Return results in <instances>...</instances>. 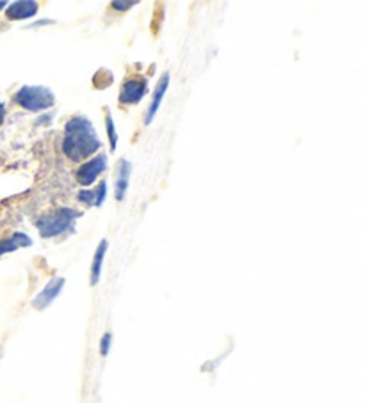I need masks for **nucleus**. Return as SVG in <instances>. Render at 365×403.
<instances>
[{"mask_svg":"<svg viewBox=\"0 0 365 403\" xmlns=\"http://www.w3.org/2000/svg\"><path fill=\"white\" fill-rule=\"evenodd\" d=\"M37 13V2L34 0H20V2H13L9 8L6 9V15L9 20H25L30 18Z\"/></svg>","mask_w":365,"mask_h":403,"instance_id":"8","label":"nucleus"},{"mask_svg":"<svg viewBox=\"0 0 365 403\" xmlns=\"http://www.w3.org/2000/svg\"><path fill=\"white\" fill-rule=\"evenodd\" d=\"M77 199H79V201H81V203H84V205L93 206V205H95V192H91V191H81V192H79Z\"/></svg>","mask_w":365,"mask_h":403,"instance_id":"15","label":"nucleus"},{"mask_svg":"<svg viewBox=\"0 0 365 403\" xmlns=\"http://www.w3.org/2000/svg\"><path fill=\"white\" fill-rule=\"evenodd\" d=\"M4 118H6V107L4 103H2V100H0V125L4 123Z\"/></svg>","mask_w":365,"mask_h":403,"instance_id":"17","label":"nucleus"},{"mask_svg":"<svg viewBox=\"0 0 365 403\" xmlns=\"http://www.w3.org/2000/svg\"><path fill=\"white\" fill-rule=\"evenodd\" d=\"M15 102L30 112H43V110L54 107L56 96L50 89L43 88V85H25V88L16 91Z\"/></svg>","mask_w":365,"mask_h":403,"instance_id":"3","label":"nucleus"},{"mask_svg":"<svg viewBox=\"0 0 365 403\" xmlns=\"http://www.w3.org/2000/svg\"><path fill=\"white\" fill-rule=\"evenodd\" d=\"M168 85H170V73H164L163 77H161L159 84H157V88H155V91H153V98H151L150 107H148L146 116H144V125H150L151 119L155 118V114H157V110H159L161 103H163L164 95H166V91H168Z\"/></svg>","mask_w":365,"mask_h":403,"instance_id":"7","label":"nucleus"},{"mask_svg":"<svg viewBox=\"0 0 365 403\" xmlns=\"http://www.w3.org/2000/svg\"><path fill=\"white\" fill-rule=\"evenodd\" d=\"M136 4V0H132V2H118V0H115V2H112V8L118 9V11H127V9L134 8Z\"/></svg>","mask_w":365,"mask_h":403,"instance_id":"16","label":"nucleus"},{"mask_svg":"<svg viewBox=\"0 0 365 403\" xmlns=\"http://www.w3.org/2000/svg\"><path fill=\"white\" fill-rule=\"evenodd\" d=\"M6 6H8V4H6V2H0V9H4Z\"/></svg>","mask_w":365,"mask_h":403,"instance_id":"18","label":"nucleus"},{"mask_svg":"<svg viewBox=\"0 0 365 403\" xmlns=\"http://www.w3.org/2000/svg\"><path fill=\"white\" fill-rule=\"evenodd\" d=\"M102 148L95 126L84 116H75L64 126L63 153L70 160L82 162Z\"/></svg>","mask_w":365,"mask_h":403,"instance_id":"1","label":"nucleus"},{"mask_svg":"<svg viewBox=\"0 0 365 403\" xmlns=\"http://www.w3.org/2000/svg\"><path fill=\"white\" fill-rule=\"evenodd\" d=\"M79 217H81V212H77V210L59 208L54 213L40 217L36 220V227L40 229V235L43 239H52V236L70 231L75 224V219H79Z\"/></svg>","mask_w":365,"mask_h":403,"instance_id":"2","label":"nucleus"},{"mask_svg":"<svg viewBox=\"0 0 365 403\" xmlns=\"http://www.w3.org/2000/svg\"><path fill=\"white\" fill-rule=\"evenodd\" d=\"M108 247H109L108 240H102V242L98 243V247H96L95 256H93V265H91V281H89V284L91 286L98 284L100 274H102L103 258H105V253H108Z\"/></svg>","mask_w":365,"mask_h":403,"instance_id":"10","label":"nucleus"},{"mask_svg":"<svg viewBox=\"0 0 365 403\" xmlns=\"http://www.w3.org/2000/svg\"><path fill=\"white\" fill-rule=\"evenodd\" d=\"M105 167H108V157L105 155H98L93 160L81 165V169L77 171V181L81 185H84V187H89L105 171Z\"/></svg>","mask_w":365,"mask_h":403,"instance_id":"4","label":"nucleus"},{"mask_svg":"<svg viewBox=\"0 0 365 403\" xmlns=\"http://www.w3.org/2000/svg\"><path fill=\"white\" fill-rule=\"evenodd\" d=\"M130 172H132V165H130L129 160H120L118 164V171H116V199L122 201L125 198V192L129 188V180H130Z\"/></svg>","mask_w":365,"mask_h":403,"instance_id":"9","label":"nucleus"},{"mask_svg":"<svg viewBox=\"0 0 365 403\" xmlns=\"http://www.w3.org/2000/svg\"><path fill=\"white\" fill-rule=\"evenodd\" d=\"M64 286V279L63 277H56L48 281V284L45 286L43 290L36 295V299L33 301V306L36 309H45L52 304V302L56 301L59 297L61 290H63Z\"/></svg>","mask_w":365,"mask_h":403,"instance_id":"6","label":"nucleus"},{"mask_svg":"<svg viewBox=\"0 0 365 403\" xmlns=\"http://www.w3.org/2000/svg\"><path fill=\"white\" fill-rule=\"evenodd\" d=\"M33 246V240L25 235V233H15L11 239L0 240V254H8L16 251L18 247H29Z\"/></svg>","mask_w":365,"mask_h":403,"instance_id":"11","label":"nucleus"},{"mask_svg":"<svg viewBox=\"0 0 365 403\" xmlns=\"http://www.w3.org/2000/svg\"><path fill=\"white\" fill-rule=\"evenodd\" d=\"M148 84L144 78H129L125 84L122 85V92H120V103H125V105H134V103H139L143 100V96L146 95Z\"/></svg>","mask_w":365,"mask_h":403,"instance_id":"5","label":"nucleus"},{"mask_svg":"<svg viewBox=\"0 0 365 403\" xmlns=\"http://www.w3.org/2000/svg\"><path fill=\"white\" fill-rule=\"evenodd\" d=\"M105 196H108V184L100 181L98 188L95 192V206H102L103 201H105Z\"/></svg>","mask_w":365,"mask_h":403,"instance_id":"13","label":"nucleus"},{"mask_svg":"<svg viewBox=\"0 0 365 403\" xmlns=\"http://www.w3.org/2000/svg\"><path fill=\"white\" fill-rule=\"evenodd\" d=\"M111 341H112V334L111 332L103 334L102 341H100V354H102L103 357H105L109 354V349H111Z\"/></svg>","mask_w":365,"mask_h":403,"instance_id":"14","label":"nucleus"},{"mask_svg":"<svg viewBox=\"0 0 365 403\" xmlns=\"http://www.w3.org/2000/svg\"><path fill=\"white\" fill-rule=\"evenodd\" d=\"M105 125H108V136H109V140H111V151H115L116 144H118V132H116V128H115V121H112L111 114L105 116Z\"/></svg>","mask_w":365,"mask_h":403,"instance_id":"12","label":"nucleus"}]
</instances>
